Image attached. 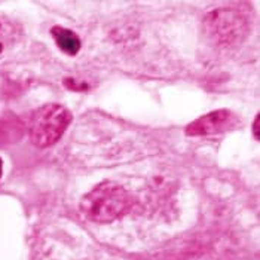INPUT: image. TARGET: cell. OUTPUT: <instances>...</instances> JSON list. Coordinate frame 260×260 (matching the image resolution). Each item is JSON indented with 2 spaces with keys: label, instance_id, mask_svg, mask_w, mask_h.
<instances>
[{
  "label": "cell",
  "instance_id": "cell-2",
  "mask_svg": "<svg viewBox=\"0 0 260 260\" xmlns=\"http://www.w3.org/2000/svg\"><path fill=\"white\" fill-rule=\"evenodd\" d=\"M72 122V113L61 104H45L30 120V139L38 147L55 144Z\"/></svg>",
  "mask_w": 260,
  "mask_h": 260
},
{
  "label": "cell",
  "instance_id": "cell-1",
  "mask_svg": "<svg viewBox=\"0 0 260 260\" xmlns=\"http://www.w3.org/2000/svg\"><path fill=\"white\" fill-rule=\"evenodd\" d=\"M131 205L128 192L115 181H104L80 201L86 219L95 223H110L120 217Z\"/></svg>",
  "mask_w": 260,
  "mask_h": 260
},
{
  "label": "cell",
  "instance_id": "cell-7",
  "mask_svg": "<svg viewBox=\"0 0 260 260\" xmlns=\"http://www.w3.org/2000/svg\"><path fill=\"white\" fill-rule=\"evenodd\" d=\"M0 177H2V159H0Z\"/></svg>",
  "mask_w": 260,
  "mask_h": 260
},
{
  "label": "cell",
  "instance_id": "cell-8",
  "mask_svg": "<svg viewBox=\"0 0 260 260\" xmlns=\"http://www.w3.org/2000/svg\"><path fill=\"white\" fill-rule=\"evenodd\" d=\"M2 51H3V45L0 43V54H2Z\"/></svg>",
  "mask_w": 260,
  "mask_h": 260
},
{
  "label": "cell",
  "instance_id": "cell-6",
  "mask_svg": "<svg viewBox=\"0 0 260 260\" xmlns=\"http://www.w3.org/2000/svg\"><path fill=\"white\" fill-rule=\"evenodd\" d=\"M260 116L257 115L256 116V119H254V126H253V133H254V137H256V140H260Z\"/></svg>",
  "mask_w": 260,
  "mask_h": 260
},
{
  "label": "cell",
  "instance_id": "cell-4",
  "mask_svg": "<svg viewBox=\"0 0 260 260\" xmlns=\"http://www.w3.org/2000/svg\"><path fill=\"white\" fill-rule=\"evenodd\" d=\"M237 123H238V119L231 110L220 109V110H214L205 116H201L200 119L189 123L186 126V134L192 136V137L213 136V134L224 133L231 128H234Z\"/></svg>",
  "mask_w": 260,
  "mask_h": 260
},
{
  "label": "cell",
  "instance_id": "cell-5",
  "mask_svg": "<svg viewBox=\"0 0 260 260\" xmlns=\"http://www.w3.org/2000/svg\"><path fill=\"white\" fill-rule=\"evenodd\" d=\"M51 35L55 40L57 46L60 48L61 51L70 57H75L80 49V39L79 36L69 30V28H64V27H60V25H55L52 27L51 30Z\"/></svg>",
  "mask_w": 260,
  "mask_h": 260
},
{
  "label": "cell",
  "instance_id": "cell-3",
  "mask_svg": "<svg viewBox=\"0 0 260 260\" xmlns=\"http://www.w3.org/2000/svg\"><path fill=\"white\" fill-rule=\"evenodd\" d=\"M205 28L214 42L220 45H234L247 35V21L232 8H220L205 18Z\"/></svg>",
  "mask_w": 260,
  "mask_h": 260
}]
</instances>
